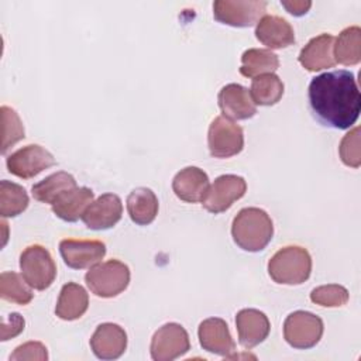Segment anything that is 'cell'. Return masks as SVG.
<instances>
[{"label":"cell","instance_id":"1","mask_svg":"<svg viewBox=\"0 0 361 361\" xmlns=\"http://www.w3.org/2000/svg\"><path fill=\"white\" fill-rule=\"evenodd\" d=\"M309 107L322 126L347 130L358 120L361 94L353 72L340 69L312 79L307 90Z\"/></svg>","mask_w":361,"mask_h":361},{"label":"cell","instance_id":"2","mask_svg":"<svg viewBox=\"0 0 361 361\" xmlns=\"http://www.w3.org/2000/svg\"><path fill=\"white\" fill-rule=\"evenodd\" d=\"M231 235L241 250L258 252L272 240L274 224L265 210L244 207L233 219Z\"/></svg>","mask_w":361,"mask_h":361},{"label":"cell","instance_id":"3","mask_svg":"<svg viewBox=\"0 0 361 361\" xmlns=\"http://www.w3.org/2000/svg\"><path fill=\"white\" fill-rule=\"evenodd\" d=\"M312 257L306 248L288 245L276 251L268 262V274L281 285H300L309 279Z\"/></svg>","mask_w":361,"mask_h":361},{"label":"cell","instance_id":"4","mask_svg":"<svg viewBox=\"0 0 361 361\" xmlns=\"http://www.w3.org/2000/svg\"><path fill=\"white\" fill-rule=\"evenodd\" d=\"M85 281L92 293L99 298H114L127 289L130 283V268L118 261L109 259L89 268Z\"/></svg>","mask_w":361,"mask_h":361},{"label":"cell","instance_id":"5","mask_svg":"<svg viewBox=\"0 0 361 361\" xmlns=\"http://www.w3.org/2000/svg\"><path fill=\"white\" fill-rule=\"evenodd\" d=\"M20 269L25 282L37 289L45 290L56 276V265L49 251L38 244L27 247L20 255Z\"/></svg>","mask_w":361,"mask_h":361},{"label":"cell","instance_id":"6","mask_svg":"<svg viewBox=\"0 0 361 361\" xmlns=\"http://www.w3.org/2000/svg\"><path fill=\"white\" fill-rule=\"evenodd\" d=\"M323 330V320L314 313L305 310L290 313L283 322V338L290 347L298 350L314 347L320 341Z\"/></svg>","mask_w":361,"mask_h":361},{"label":"cell","instance_id":"7","mask_svg":"<svg viewBox=\"0 0 361 361\" xmlns=\"http://www.w3.org/2000/svg\"><path fill=\"white\" fill-rule=\"evenodd\" d=\"M207 147L214 158H230L240 154L244 148L243 128L224 116L216 117L209 126Z\"/></svg>","mask_w":361,"mask_h":361},{"label":"cell","instance_id":"8","mask_svg":"<svg viewBox=\"0 0 361 361\" xmlns=\"http://www.w3.org/2000/svg\"><path fill=\"white\" fill-rule=\"evenodd\" d=\"M267 10L264 0H217L213 3L214 18L231 27H251L258 23Z\"/></svg>","mask_w":361,"mask_h":361},{"label":"cell","instance_id":"9","mask_svg":"<svg viewBox=\"0 0 361 361\" xmlns=\"http://www.w3.org/2000/svg\"><path fill=\"white\" fill-rule=\"evenodd\" d=\"M190 348L189 334L178 323H166L159 327L151 340L149 351L154 361H172L182 357Z\"/></svg>","mask_w":361,"mask_h":361},{"label":"cell","instance_id":"10","mask_svg":"<svg viewBox=\"0 0 361 361\" xmlns=\"http://www.w3.org/2000/svg\"><path fill=\"white\" fill-rule=\"evenodd\" d=\"M247 182L238 175H221L214 179V182L207 188L204 197L202 199L203 207L219 214L228 210L233 203L245 195Z\"/></svg>","mask_w":361,"mask_h":361},{"label":"cell","instance_id":"11","mask_svg":"<svg viewBox=\"0 0 361 361\" xmlns=\"http://www.w3.org/2000/svg\"><path fill=\"white\" fill-rule=\"evenodd\" d=\"M55 164L54 155L38 144L25 145L10 154L6 159L8 172L23 179H31Z\"/></svg>","mask_w":361,"mask_h":361},{"label":"cell","instance_id":"12","mask_svg":"<svg viewBox=\"0 0 361 361\" xmlns=\"http://www.w3.org/2000/svg\"><path fill=\"white\" fill-rule=\"evenodd\" d=\"M59 252L69 268L83 269L90 268L103 259L106 255V245L99 240L65 238L59 243Z\"/></svg>","mask_w":361,"mask_h":361},{"label":"cell","instance_id":"13","mask_svg":"<svg viewBox=\"0 0 361 361\" xmlns=\"http://www.w3.org/2000/svg\"><path fill=\"white\" fill-rule=\"evenodd\" d=\"M121 214V199L116 193H104L86 207L82 220L90 230H107L120 221Z\"/></svg>","mask_w":361,"mask_h":361},{"label":"cell","instance_id":"14","mask_svg":"<svg viewBox=\"0 0 361 361\" xmlns=\"http://www.w3.org/2000/svg\"><path fill=\"white\" fill-rule=\"evenodd\" d=\"M199 343L207 353L228 358L235 351V343L227 323L220 317H209L199 324Z\"/></svg>","mask_w":361,"mask_h":361},{"label":"cell","instance_id":"15","mask_svg":"<svg viewBox=\"0 0 361 361\" xmlns=\"http://www.w3.org/2000/svg\"><path fill=\"white\" fill-rule=\"evenodd\" d=\"M90 348L100 360H117L127 348V333L116 323H102L90 337Z\"/></svg>","mask_w":361,"mask_h":361},{"label":"cell","instance_id":"16","mask_svg":"<svg viewBox=\"0 0 361 361\" xmlns=\"http://www.w3.org/2000/svg\"><path fill=\"white\" fill-rule=\"evenodd\" d=\"M217 102L223 116L231 120H247L257 113V104L254 103L250 90L238 83L223 86L219 92Z\"/></svg>","mask_w":361,"mask_h":361},{"label":"cell","instance_id":"17","mask_svg":"<svg viewBox=\"0 0 361 361\" xmlns=\"http://www.w3.org/2000/svg\"><path fill=\"white\" fill-rule=\"evenodd\" d=\"M238 343L244 348H252L262 343L271 330L267 314L257 309H243L235 316Z\"/></svg>","mask_w":361,"mask_h":361},{"label":"cell","instance_id":"18","mask_svg":"<svg viewBox=\"0 0 361 361\" xmlns=\"http://www.w3.org/2000/svg\"><path fill=\"white\" fill-rule=\"evenodd\" d=\"M209 188L207 173L197 166H186L180 169L173 180L172 190L178 199L186 203L202 202Z\"/></svg>","mask_w":361,"mask_h":361},{"label":"cell","instance_id":"19","mask_svg":"<svg viewBox=\"0 0 361 361\" xmlns=\"http://www.w3.org/2000/svg\"><path fill=\"white\" fill-rule=\"evenodd\" d=\"M255 37L269 49H281L295 44L292 25L278 16H264L257 23Z\"/></svg>","mask_w":361,"mask_h":361},{"label":"cell","instance_id":"20","mask_svg":"<svg viewBox=\"0 0 361 361\" xmlns=\"http://www.w3.org/2000/svg\"><path fill=\"white\" fill-rule=\"evenodd\" d=\"M333 45L334 37L331 34H320L312 38L302 48L299 54V63L310 72L333 68L336 65L333 56Z\"/></svg>","mask_w":361,"mask_h":361},{"label":"cell","instance_id":"21","mask_svg":"<svg viewBox=\"0 0 361 361\" xmlns=\"http://www.w3.org/2000/svg\"><path fill=\"white\" fill-rule=\"evenodd\" d=\"M93 202V192L86 186H76L63 192L58 199L51 204L52 212L56 217L63 221H78L82 219L86 207Z\"/></svg>","mask_w":361,"mask_h":361},{"label":"cell","instance_id":"22","mask_svg":"<svg viewBox=\"0 0 361 361\" xmlns=\"http://www.w3.org/2000/svg\"><path fill=\"white\" fill-rule=\"evenodd\" d=\"M89 306V295L86 289L75 282H68L62 286L55 314L62 320H76L85 314Z\"/></svg>","mask_w":361,"mask_h":361},{"label":"cell","instance_id":"23","mask_svg":"<svg viewBox=\"0 0 361 361\" xmlns=\"http://www.w3.org/2000/svg\"><path fill=\"white\" fill-rule=\"evenodd\" d=\"M127 212L138 226L151 224L158 214V197L148 188H137L127 196Z\"/></svg>","mask_w":361,"mask_h":361},{"label":"cell","instance_id":"24","mask_svg":"<svg viewBox=\"0 0 361 361\" xmlns=\"http://www.w3.org/2000/svg\"><path fill=\"white\" fill-rule=\"evenodd\" d=\"M334 61L350 66L357 65L361 61V30L358 25L344 28L333 45Z\"/></svg>","mask_w":361,"mask_h":361},{"label":"cell","instance_id":"25","mask_svg":"<svg viewBox=\"0 0 361 361\" xmlns=\"http://www.w3.org/2000/svg\"><path fill=\"white\" fill-rule=\"evenodd\" d=\"M279 68V58L271 49L251 48L241 55L240 73L245 78H255L274 73Z\"/></svg>","mask_w":361,"mask_h":361},{"label":"cell","instance_id":"26","mask_svg":"<svg viewBox=\"0 0 361 361\" xmlns=\"http://www.w3.org/2000/svg\"><path fill=\"white\" fill-rule=\"evenodd\" d=\"M76 186V180L71 173L59 171L32 185L31 193L35 200L52 204L58 196Z\"/></svg>","mask_w":361,"mask_h":361},{"label":"cell","instance_id":"27","mask_svg":"<svg viewBox=\"0 0 361 361\" xmlns=\"http://www.w3.org/2000/svg\"><path fill=\"white\" fill-rule=\"evenodd\" d=\"M250 94L255 104L274 106L282 99L283 83L275 73L259 75L252 79Z\"/></svg>","mask_w":361,"mask_h":361},{"label":"cell","instance_id":"28","mask_svg":"<svg viewBox=\"0 0 361 361\" xmlns=\"http://www.w3.org/2000/svg\"><path fill=\"white\" fill-rule=\"evenodd\" d=\"M30 199L25 189L14 182H0V214L1 217H16L28 207Z\"/></svg>","mask_w":361,"mask_h":361},{"label":"cell","instance_id":"29","mask_svg":"<svg viewBox=\"0 0 361 361\" xmlns=\"http://www.w3.org/2000/svg\"><path fill=\"white\" fill-rule=\"evenodd\" d=\"M0 296L4 300L24 306L32 300L34 293L23 275L13 271H4L0 275Z\"/></svg>","mask_w":361,"mask_h":361},{"label":"cell","instance_id":"30","mask_svg":"<svg viewBox=\"0 0 361 361\" xmlns=\"http://www.w3.org/2000/svg\"><path fill=\"white\" fill-rule=\"evenodd\" d=\"M1 152L6 154V151L13 147L16 142L23 140L24 135V126L17 114V111L8 106H1Z\"/></svg>","mask_w":361,"mask_h":361},{"label":"cell","instance_id":"31","mask_svg":"<svg viewBox=\"0 0 361 361\" xmlns=\"http://www.w3.org/2000/svg\"><path fill=\"white\" fill-rule=\"evenodd\" d=\"M310 300L324 307H340L348 302V290L337 283L322 285L310 292Z\"/></svg>","mask_w":361,"mask_h":361},{"label":"cell","instance_id":"32","mask_svg":"<svg viewBox=\"0 0 361 361\" xmlns=\"http://www.w3.org/2000/svg\"><path fill=\"white\" fill-rule=\"evenodd\" d=\"M340 158L344 165L351 168H358L361 165L360 155V127H354L350 133H347L338 147Z\"/></svg>","mask_w":361,"mask_h":361},{"label":"cell","instance_id":"33","mask_svg":"<svg viewBox=\"0 0 361 361\" xmlns=\"http://www.w3.org/2000/svg\"><path fill=\"white\" fill-rule=\"evenodd\" d=\"M17 360H38V361H45L48 360V353L47 347L39 343V341H28L21 345H18L14 353L10 355V361H17Z\"/></svg>","mask_w":361,"mask_h":361},{"label":"cell","instance_id":"34","mask_svg":"<svg viewBox=\"0 0 361 361\" xmlns=\"http://www.w3.org/2000/svg\"><path fill=\"white\" fill-rule=\"evenodd\" d=\"M24 319L18 313H11L8 314L7 319L3 322V329H1V341H7L16 336H18L24 330Z\"/></svg>","mask_w":361,"mask_h":361},{"label":"cell","instance_id":"35","mask_svg":"<svg viewBox=\"0 0 361 361\" xmlns=\"http://www.w3.org/2000/svg\"><path fill=\"white\" fill-rule=\"evenodd\" d=\"M282 7L286 8V11L292 16H303L309 11V8L312 7V1H305V0H290V1H281Z\"/></svg>","mask_w":361,"mask_h":361}]
</instances>
